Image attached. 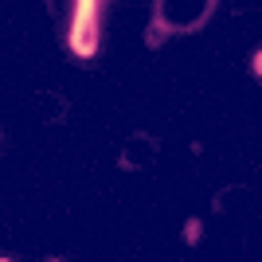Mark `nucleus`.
Here are the masks:
<instances>
[{"instance_id":"f257e3e1","label":"nucleus","mask_w":262,"mask_h":262,"mask_svg":"<svg viewBox=\"0 0 262 262\" xmlns=\"http://www.w3.org/2000/svg\"><path fill=\"white\" fill-rule=\"evenodd\" d=\"M98 20H102V4L98 0H78L71 8V28H67V43L78 59H90L98 51Z\"/></svg>"},{"instance_id":"f03ea898","label":"nucleus","mask_w":262,"mask_h":262,"mask_svg":"<svg viewBox=\"0 0 262 262\" xmlns=\"http://www.w3.org/2000/svg\"><path fill=\"white\" fill-rule=\"evenodd\" d=\"M0 262H8V258H0Z\"/></svg>"}]
</instances>
